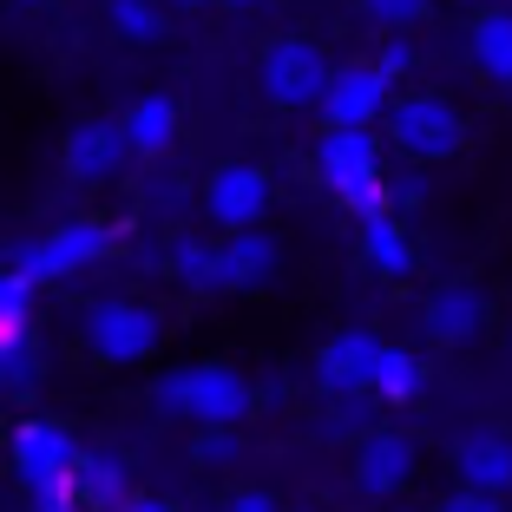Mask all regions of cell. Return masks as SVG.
I'll list each match as a JSON object with an SVG mask.
<instances>
[{
    "instance_id": "1",
    "label": "cell",
    "mask_w": 512,
    "mask_h": 512,
    "mask_svg": "<svg viewBox=\"0 0 512 512\" xmlns=\"http://www.w3.org/2000/svg\"><path fill=\"white\" fill-rule=\"evenodd\" d=\"M151 407L171 414V421H191L197 434L204 427H243L256 407V388L230 362H178L151 381Z\"/></svg>"
},
{
    "instance_id": "2",
    "label": "cell",
    "mask_w": 512,
    "mask_h": 512,
    "mask_svg": "<svg viewBox=\"0 0 512 512\" xmlns=\"http://www.w3.org/2000/svg\"><path fill=\"white\" fill-rule=\"evenodd\" d=\"M316 178L322 191L342 197L355 224H375L388 211V171H381V138L375 132H322L316 138Z\"/></svg>"
},
{
    "instance_id": "3",
    "label": "cell",
    "mask_w": 512,
    "mask_h": 512,
    "mask_svg": "<svg viewBox=\"0 0 512 512\" xmlns=\"http://www.w3.org/2000/svg\"><path fill=\"white\" fill-rule=\"evenodd\" d=\"M165 342V316L138 296H99L79 309V348L106 368H138Z\"/></svg>"
},
{
    "instance_id": "4",
    "label": "cell",
    "mask_w": 512,
    "mask_h": 512,
    "mask_svg": "<svg viewBox=\"0 0 512 512\" xmlns=\"http://www.w3.org/2000/svg\"><path fill=\"white\" fill-rule=\"evenodd\" d=\"M7 460H14L20 486L33 493V512H79L73 499V427L60 421H20L14 440H7Z\"/></svg>"
},
{
    "instance_id": "5",
    "label": "cell",
    "mask_w": 512,
    "mask_h": 512,
    "mask_svg": "<svg viewBox=\"0 0 512 512\" xmlns=\"http://www.w3.org/2000/svg\"><path fill=\"white\" fill-rule=\"evenodd\" d=\"M381 132L407 165H447L453 151L467 145V112L453 106L447 92H401L381 112Z\"/></svg>"
},
{
    "instance_id": "6",
    "label": "cell",
    "mask_w": 512,
    "mask_h": 512,
    "mask_svg": "<svg viewBox=\"0 0 512 512\" xmlns=\"http://www.w3.org/2000/svg\"><path fill=\"white\" fill-rule=\"evenodd\" d=\"M112 250H119V230H112L106 217H66V224H53L46 237L20 243V256L7 263V270H14L27 289H40V283H66V276H86L92 263H106Z\"/></svg>"
},
{
    "instance_id": "7",
    "label": "cell",
    "mask_w": 512,
    "mask_h": 512,
    "mask_svg": "<svg viewBox=\"0 0 512 512\" xmlns=\"http://www.w3.org/2000/svg\"><path fill=\"white\" fill-rule=\"evenodd\" d=\"M335 60L322 53L316 40H302V33H276L263 46V60H256V86L270 99L276 112H309L322 106V86H329Z\"/></svg>"
},
{
    "instance_id": "8",
    "label": "cell",
    "mask_w": 512,
    "mask_h": 512,
    "mask_svg": "<svg viewBox=\"0 0 512 512\" xmlns=\"http://www.w3.org/2000/svg\"><path fill=\"white\" fill-rule=\"evenodd\" d=\"M270 171L263 165H243V158H224V165L204 178V217H211L224 237H237V230H256L263 217H270Z\"/></svg>"
},
{
    "instance_id": "9",
    "label": "cell",
    "mask_w": 512,
    "mask_h": 512,
    "mask_svg": "<svg viewBox=\"0 0 512 512\" xmlns=\"http://www.w3.org/2000/svg\"><path fill=\"white\" fill-rule=\"evenodd\" d=\"M414 473H421V447H414V434H401V427H368L362 440H355V493L368 499H401L407 486H414Z\"/></svg>"
},
{
    "instance_id": "10",
    "label": "cell",
    "mask_w": 512,
    "mask_h": 512,
    "mask_svg": "<svg viewBox=\"0 0 512 512\" xmlns=\"http://www.w3.org/2000/svg\"><path fill=\"white\" fill-rule=\"evenodd\" d=\"M388 99H394V86L368 60H342L329 73V86H322V119H329V132H375Z\"/></svg>"
},
{
    "instance_id": "11",
    "label": "cell",
    "mask_w": 512,
    "mask_h": 512,
    "mask_svg": "<svg viewBox=\"0 0 512 512\" xmlns=\"http://www.w3.org/2000/svg\"><path fill=\"white\" fill-rule=\"evenodd\" d=\"M276 263H283V250L270 230H237V237L211 243V289L204 296H256L276 276Z\"/></svg>"
},
{
    "instance_id": "12",
    "label": "cell",
    "mask_w": 512,
    "mask_h": 512,
    "mask_svg": "<svg viewBox=\"0 0 512 512\" xmlns=\"http://www.w3.org/2000/svg\"><path fill=\"white\" fill-rule=\"evenodd\" d=\"M125 165H132V151L119 138V119H79L60 138V171L73 184H112Z\"/></svg>"
},
{
    "instance_id": "13",
    "label": "cell",
    "mask_w": 512,
    "mask_h": 512,
    "mask_svg": "<svg viewBox=\"0 0 512 512\" xmlns=\"http://www.w3.org/2000/svg\"><path fill=\"white\" fill-rule=\"evenodd\" d=\"M453 480H460V493L499 499L512 486V434H499V427H467V434L453 440Z\"/></svg>"
},
{
    "instance_id": "14",
    "label": "cell",
    "mask_w": 512,
    "mask_h": 512,
    "mask_svg": "<svg viewBox=\"0 0 512 512\" xmlns=\"http://www.w3.org/2000/svg\"><path fill=\"white\" fill-rule=\"evenodd\" d=\"M375 355H381V335H368V329L329 335V342H322V355H316V388L329 394V401L368 394V381H375Z\"/></svg>"
},
{
    "instance_id": "15",
    "label": "cell",
    "mask_w": 512,
    "mask_h": 512,
    "mask_svg": "<svg viewBox=\"0 0 512 512\" xmlns=\"http://www.w3.org/2000/svg\"><path fill=\"white\" fill-rule=\"evenodd\" d=\"M467 53H473V73L512 99V7H480L467 27Z\"/></svg>"
},
{
    "instance_id": "16",
    "label": "cell",
    "mask_w": 512,
    "mask_h": 512,
    "mask_svg": "<svg viewBox=\"0 0 512 512\" xmlns=\"http://www.w3.org/2000/svg\"><path fill=\"white\" fill-rule=\"evenodd\" d=\"M421 322H427V335H434L440 348H460V342H473V335L486 329V296L473 283H447V289L427 296Z\"/></svg>"
},
{
    "instance_id": "17",
    "label": "cell",
    "mask_w": 512,
    "mask_h": 512,
    "mask_svg": "<svg viewBox=\"0 0 512 512\" xmlns=\"http://www.w3.org/2000/svg\"><path fill=\"white\" fill-rule=\"evenodd\" d=\"M178 132H184V112H178V99H165V92H145V99L119 119V138H125L132 158H165V151L178 145Z\"/></svg>"
},
{
    "instance_id": "18",
    "label": "cell",
    "mask_w": 512,
    "mask_h": 512,
    "mask_svg": "<svg viewBox=\"0 0 512 512\" xmlns=\"http://www.w3.org/2000/svg\"><path fill=\"white\" fill-rule=\"evenodd\" d=\"M73 499L92 512H119L132 499V473L119 453H79L73 460Z\"/></svg>"
},
{
    "instance_id": "19",
    "label": "cell",
    "mask_w": 512,
    "mask_h": 512,
    "mask_svg": "<svg viewBox=\"0 0 512 512\" xmlns=\"http://www.w3.org/2000/svg\"><path fill=\"white\" fill-rule=\"evenodd\" d=\"M421 388H427L421 355H407V348H388V342H381V355H375V381H368L375 407H407V401H421Z\"/></svg>"
},
{
    "instance_id": "20",
    "label": "cell",
    "mask_w": 512,
    "mask_h": 512,
    "mask_svg": "<svg viewBox=\"0 0 512 512\" xmlns=\"http://www.w3.org/2000/svg\"><path fill=\"white\" fill-rule=\"evenodd\" d=\"M362 256H368V270L381 276H414V237L401 230V217H375V224H362Z\"/></svg>"
},
{
    "instance_id": "21",
    "label": "cell",
    "mask_w": 512,
    "mask_h": 512,
    "mask_svg": "<svg viewBox=\"0 0 512 512\" xmlns=\"http://www.w3.org/2000/svg\"><path fill=\"white\" fill-rule=\"evenodd\" d=\"M106 27L119 33L125 46H158L171 33V14L158 0H106Z\"/></svg>"
},
{
    "instance_id": "22",
    "label": "cell",
    "mask_w": 512,
    "mask_h": 512,
    "mask_svg": "<svg viewBox=\"0 0 512 512\" xmlns=\"http://www.w3.org/2000/svg\"><path fill=\"white\" fill-rule=\"evenodd\" d=\"M27 342H33V289L14 270H0V362Z\"/></svg>"
},
{
    "instance_id": "23",
    "label": "cell",
    "mask_w": 512,
    "mask_h": 512,
    "mask_svg": "<svg viewBox=\"0 0 512 512\" xmlns=\"http://www.w3.org/2000/svg\"><path fill=\"white\" fill-rule=\"evenodd\" d=\"M165 270L178 276L184 289H211V237H191V230H178L165 250Z\"/></svg>"
},
{
    "instance_id": "24",
    "label": "cell",
    "mask_w": 512,
    "mask_h": 512,
    "mask_svg": "<svg viewBox=\"0 0 512 512\" xmlns=\"http://www.w3.org/2000/svg\"><path fill=\"white\" fill-rule=\"evenodd\" d=\"M368 421H375V394H348V401L329 407V421H322V434L329 440H362Z\"/></svg>"
},
{
    "instance_id": "25",
    "label": "cell",
    "mask_w": 512,
    "mask_h": 512,
    "mask_svg": "<svg viewBox=\"0 0 512 512\" xmlns=\"http://www.w3.org/2000/svg\"><path fill=\"white\" fill-rule=\"evenodd\" d=\"M191 453H197V467L224 473V467H237V460H243V434H237V427H204Z\"/></svg>"
},
{
    "instance_id": "26",
    "label": "cell",
    "mask_w": 512,
    "mask_h": 512,
    "mask_svg": "<svg viewBox=\"0 0 512 512\" xmlns=\"http://www.w3.org/2000/svg\"><path fill=\"white\" fill-rule=\"evenodd\" d=\"M362 14L388 33H407L414 20H427V0H362Z\"/></svg>"
},
{
    "instance_id": "27",
    "label": "cell",
    "mask_w": 512,
    "mask_h": 512,
    "mask_svg": "<svg viewBox=\"0 0 512 512\" xmlns=\"http://www.w3.org/2000/svg\"><path fill=\"white\" fill-rule=\"evenodd\" d=\"M368 66H375V73L394 86V79H407L414 66H421V53H414V40H407V33H388V46H381V53H375Z\"/></svg>"
},
{
    "instance_id": "28",
    "label": "cell",
    "mask_w": 512,
    "mask_h": 512,
    "mask_svg": "<svg viewBox=\"0 0 512 512\" xmlns=\"http://www.w3.org/2000/svg\"><path fill=\"white\" fill-rule=\"evenodd\" d=\"M421 197H427V171H394V178H388V211L421 204Z\"/></svg>"
},
{
    "instance_id": "29",
    "label": "cell",
    "mask_w": 512,
    "mask_h": 512,
    "mask_svg": "<svg viewBox=\"0 0 512 512\" xmlns=\"http://www.w3.org/2000/svg\"><path fill=\"white\" fill-rule=\"evenodd\" d=\"M224 512H283V506H276V493H263V486H230Z\"/></svg>"
},
{
    "instance_id": "30",
    "label": "cell",
    "mask_w": 512,
    "mask_h": 512,
    "mask_svg": "<svg viewBox=\"0 0 512 512\" xmlns=\"http://www.w3.org/2000/svg\"><path fill=\"white\" fill-rule=\"evenodd\" d=\"M434 512H506V506H499V499H486V493H460V486H453Z\"/></svg>"
},
{
    "instance_id": "31",
    "label": "cell",
    "mask_w": 512,
    "mask_h": 512,
    "mask_svg": "<svg viewBox=\"0 0 512 512\" xmlns=\"http://www.w3.org/2000/svg\"><path fill=\"white\" fill-rule=\"evenodd\" d=\"M119 512H178V506H165V499H125Z\"/></svg>"
},
{
    "instance_id": "32",
    "label": "cell",
    "mask_w": 512,
    "mask_h": 512,
    "mask_svg": "<svg viewBox=\"0 0 512 512\" xmlns=\"http://www.w3.org/2000/svg\"><path fill=\"white\" fill-rule=\"evenodd\" d=\"M158 7H184L191 14V7H211V0H158Z\"/></svg>"
},
{
    "instance_id": "33",
    "label": "cell",
    "mask_w": 512,
    "mask_h": 512,
    "mask_svg": "<svg viewBox=\"0 0 512 512\" xmlns=\"http://www.w3.org/2000/svg\"><path fill=\"white\" fill-rule=\"evenodd\" d=\"M14 7H27V14H33V7H53V0H14Z\"/></svg>"
},
{
    "instance_id": "34",
    "label": "cell",
    "mask_w": 512,
    "mask_h": 512,
    "mask_svg": "<svg viewBox=\"0 0 512 512\" xmlns=\"http://www.w3.org/2000/svg\"><path fill=\"white\" fill-rule=\"evenodd\" d=\"M388 512H421V506H407V499H394V506H388Z\"/></svg>"
},
{
    "instance_id": "35",
    "label": "cell",
    "mask_w": 512,
    "mask_h": 512,
    "mask_svg": "<svg viewBox=\"0 0 512 512\" xmlns=\"http://www.w3.org/2000/svg\"><path fill=\"white\" fill-rule=\"evenodd\" d=\"M224 7H250V0H224Z\"/></svg>"
},
{
    "instance_id": "36",
    "label": "cell",
    "mask_w": 512,
    "mask_h": 512,
    "mask_svg": "<svg viewBox=\"0 0 512 512\" xmlns=\"http://www.w3.org/2000/svg\"><path fill=\"white\" fill-rule=\"evenodd\" d=\"M486 7H512V0H486Z\"/></svg>"
},
{
    "instance_id": "37",
    "label": "cell",
    "mask_w": 512,
    "mask_h": 512,
    "mask_svg": "<svg viewBox=\"0 0 512 512\" xmlns=\"http://www.w3.org/2000/svg\"><path fill=\"white\" fill-rule=\"evenodd\" d=\"M0 394H7V381H0Z\"/></svg>"
}]
</instances>
